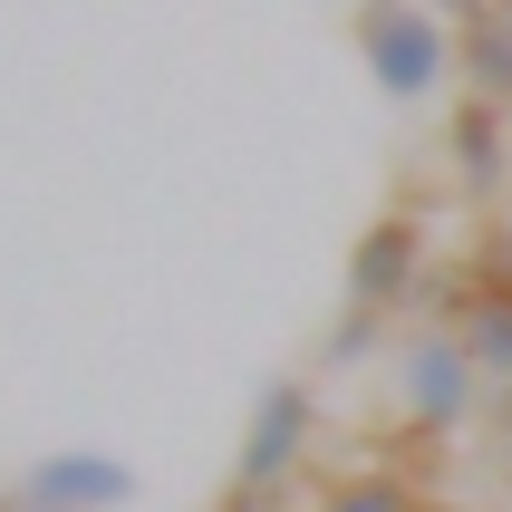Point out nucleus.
I'll return each instance as SVG.
<instances>
[{
  "label": "nucleus",
  "mask_w": 512,
  "mask_h": 512,
  "mask_svg": "<svg viewBox=\"0 0 512 512\" xmlns=\"http://www.w3.org/2000/svg\"><path fill=\"white\" fill-rule=\"evenodd\" d=\"M464 348H474L484 387H512V300H484V310H474V329H464Z\"/></svg>",
  "instance_id": "nucleus-10"
},
{
  "label": "nucleus",
  "mask_w": 512,
  "mask_h": 512,
  "mask_svg": "<svg viewBox=\"0 0 512 512\" xmlns=\"http://www.w3.org/2000/svg\"><path fill=\"white\" fill-rule=\"evenodd\" d=\"M426 493L406 484L397 464H358V474H339V484L319 493V512H416Z\"/></svg>",
  "instance_id": "nucleus-8"
},
{
  "label": "nucleus",
  "mask_w": 512,
  "mask_h": 512,
  "mask_svg": "<svg viewBox=\"0 0 512 512\" xmlns=\"http://www.w3.org/2000/svg\"><path fill=\"white\" fill-rule=\"evenodd\" d=\"M397 397H406V435H455L464 416H474V397H484V368H474V348L464 339H416L406 348V368H397Z\"/></svg>",
  "instance_id": "nucleus-4"
},
{
  "label": "nucleus",
  "mask_w": 512,
  "mask_h": 512,
  "mask_svg": "<svg viewBox=\"0 0 512 512\" xmlns=\"http://www.w3.org/2000/svg\"><path fill=\"white\" fill-rule=\"evenodd\" d=\"M377 329H387L377 310H348L339 329H329V358H368V348H377Z\"/></svg>",
  "instance_id": "nucleus-12"
},
{
  "label": "nucleus",
  "mask_w": 512,
  "mask_h": 512,
  "mask_svg": "<svg viewBox=\"0 0 512 512\" xmlns=\"http://www.w3.org/2000/svg\"><path fill=\"white\" fill-rule=\"evenodd\" d=\"M126 493H136V474L116 455H49V464H29L20 503L29 512H116Z\"/></svg>",
  "instance_id": "nucleus-5"
},
{
  "label": "nucleus",
  "mask_w": 512,
  "mask_h": 512,
  "mask_svg": "<svg viewBox=\"0 0 512 512\" xmlns=\"http://www.w3.org/2000/svg\"><path fill=\"white\" fill-rule=\"evenodd\" d=\"M455 78H464V97L512 107V10H484V20L455 29Z\"/></svg>",
  "instance_id": "nucleus-7"
},
{
  "label": "nucleus",
  "mask_w": 512,
  "mask_h": 512,
  "mask_svg": "<svg viewBox=\"0 0 512 512\" xmlns=\"http://www.w3.org/2000/svg\"><path fill=\"white\" fill-rule=\"evenodd\" d=\"M484 416H493V435L512 445V387H493V397H484Z\"/></svg>",
  "instance_id": "nucleus-13"
},
{
  "label": "nucleus",
  "mask_w": 512,
  "mask_h": 512,
  "mask_svg": "<svg viewBox=\"0 0 512 512\" xmlns=\"http://www.w3.org/2000/svg\"><path fill=\"white\" fill-rule=\"evenodd\" d=\"M348 39H358L368 78L397 107H416V97H435L455 78V29L435 20L426 0H348Z\"/></svg>",
  "instance_id": "nucleus-1"
},
{
  "label": "nucleus",
  "mask_w": 512,
  "mask_h": 512,
  "mask_svg": "<svg viewBox=\"0 0 512 512\" xmlns=\"http://www.w3.org/2000/svg\"><path fill=\"white\" fill-rule=\"evenodd\" d=\"M416 512H455V503H416Z\"/></svg>",
  "instance_id": "nucleus-15"
},
{
  "label": "nucleus",
  "mask_w": 512,
  "mask_h": 512,
  "mask_svg": "<svg viewBox=\"0 0 512 512\" xmlns=\"http://www.w3.org/2000/svg\"><path fill=\"white\" fill-rule=\"evenodd\" d=\"M310 435H319V406L300 377H271L252 406V435H242V464H232V493H281L300 464H310Z\"/></svg>",
  "instance_id": "nucleus-3"
},
{
  "label": "nucleus",
  "mask_w": 512,
  "mask_h": 512,
  "mask_svg": "<svg viewBox=\"0 0 512 512\" xmlns=\"http://www.w3.org/2000/svg\"><path fill=\"white\" fill-rule=\"evenodd\" d=\"M464 271L484 281V300H512V223H484V232H474Z\"/></svg>",
  "instance_id": "nucleus-11"
},
{
  "label": "nucleus",
  "mask_w": 512,
  "mask_h": 512,
  "mask_svg": "<svg viewBox=\"0 0 512 512\" xmlns=\"http://www.w3.org/2000/svg\"><path fill=\"white\" fill-rule=\"evenodd\" d=\"M223 512H281V493H223Z\"/></svg>",
  "instance_id": "nucleus-14"
},
{
  "label": "nucleus",
  "mask_w": 512,
  "mask_h": 512,
  "mask_svg": "<svg viewBox=\"0 0 512 512\" xmlns=\"http://www.w3.org/2000/svg\"><path fill=\"white\" fill-rule=\"evenodd\" d=\"M416 310H435V319H445V339H464V329H474V310H484V281H474L464 261H435L426 290H416Z\"/></svg>",
  "instance_id": "nucleus-9"
},
{
  "label": "nucleus",
  "mask_w": 512,
  "mask_h": 512,
  "mask_svg": "<svg viewBox=\"0 0 512 512\" xmlns=\"http://www.w3.org/2000/svg\"><path fill=\"white\" fill-rule=\"evenodd\" d=\"M426 223H416V213H406V203H387V213H377L368 232H358V242H348V310H406V300H416V290H426Z\"/></svg>",
  "instance_id": "nucleus-2"
},
{
  "label": "nucleus",
  "mask_w": 512,
  "mask_h": 512,
  "mask_svg": "<svg viewBox=\"0 0 512 512\" xmlns=\"http://www.w3.org/2000/svg\"><path fill=\"white\" fill-rule=\"evenodd\" d=\"M445 145H455V184H464L474 203L503 194V107H493V97H464Z\"/></svg>",
  "instance_id": "nucleus-6"
}]
</instances>
